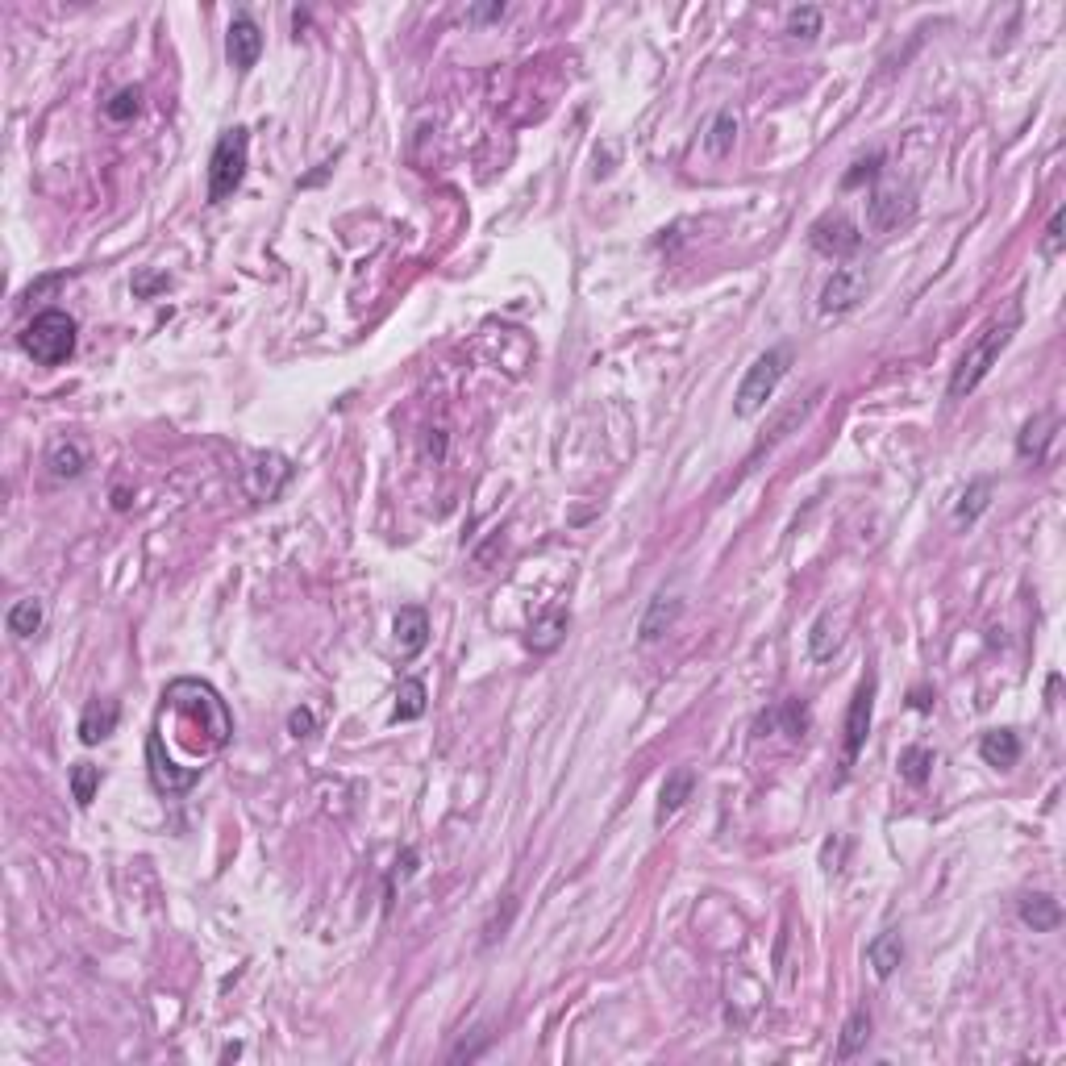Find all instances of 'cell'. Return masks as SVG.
<instances>
[{"label": "cell", "mask_w": 1066, "mask_h": 1066, "mask_svg": "<svg viewBox=\"0 0 1066 1066\" xmlns=\"http://www.w3.org/2000/svg\"><path fill=\"white\" fill-rule=\"evenodd\" d=\"M246 163H250V134L246 125H234V130H225L213 146V159H209V200L221 205L225 196H234L246 180Z\"/></svg>", "instance_id": "cell-4"}, {"label": "cell", "mask_w": 1066, "mask_h": 1066, "mask_svg": "<svg viewBox=\"0 0 1066 1066\" xmlns=\"http://www.w3.org/2000/svg\"><path fill=\"white\" fill-rule=\"evenodd\" d=\"M733 138H738V117H733V113L725 109V113H717L713 130H708V150H713V155H729Z\"/></svg>", "instance_id": "cell-28"}, {"label": "cell", "mask_w": 1066, "mask_h": 1066, "mask_svg": "<svg viewBox=\"0 0 1066 1066\" xmlns=\"http://www.w3.org/2000/svg\"><path fill=\"white\" fill-rule=\"evenodd\" d=\"M96 788H100V767H92V763H75V767H71V796H75V804L88 808L92 796H96Z\"/></svg>", "instance_id": "cell-26"}, {"label": "cell", "mask_w": 1066, "mask_h": 1066, "mask_svg": "<svg viewBox=\"0 0 1066 1066\" xmlns=\"http://www.w3.org/2000/svg\"><path fill=\"white\" fill-rule=\"evenodd\" d=\"M21 350L42 367H59L75 354V317L63 309L38 313L21 334Z\"/></svg>", "instance_id": "cell-3"}, {"label": "cell", "mask_w": 1066, "mask_h": 1066, "mask_svg": "<svg viewBox=\"0 0 1066 1066\" xmlns=\"http://www.w3.org/2000/svg\"><path fill=\"white\" fill-rule=\"evenodd\" d=\"M313 729H317V717L309 713V708H292V713H288V733H292V738H309Z\"/></svg>", "instance_id": "cell-32"}, {"label": "cell", "mask_w": 1066, "mask_h": 1066, "mask_svg": "<svg viewBox=\"0 0 1066 1066\" xmlns=\"http://www.w3.org/2000/svg\"><path fill=\"white\" fill-rule=\"evenodd\" d=\"M138 109H142V88H121V92H113V100H105L109 121H130V117H138Z\"/></svg>", "instance_id": "cell-27"}, {"label": "cell", "mask_w": 1066, "mask_h": 1066, "mask_svg": "<svg viewBox=\"0 0 1066 1066\" xmlns=\"http://www.w3.org/2000/svg\"><path fill=\"white\" fill-rule=\"evenodd\" d=\"M929 771H933V750H925V746H908V750L900 754V775L912 783V788H921V783L929 779Z\"/></svg>", "instance_id": "cell-25"}, {"label": "cell", "mask_w": 1066, "mask_h": 1066, "mask_svg": "<svg viewBox=\"0 0 1066 1066\" xmlns=\"http://www.w3.org/2000/svg\"><path fill=\"white\" fill-rule=\"evenodd\" d=\"M1054 417L1050 413H1042V417H1033L1025 429H1021V438H1017V454L1021 459H1033V463H1042V454H1046V446H1050V438H1054Z\"/></svg>", "instance_id": "cell-18"}, {"label": "cell", "mask_w": 1066, "mask_h": 1066, "mask_svg": "<svg viewBox=\"0 0 1066 1066\" xmlns=\"http://www.w3.org/2000/svg\"><path fill=\"white\" fill-rule=\"evenodd\" d=\"M225 55H230V63L238 71H250V67L259 63V55H263V30L255 25V17L238 13L230 21V34H225Z\"/></svg>", "instance_id": "cell-10"}, {"label": "cell", "mask_w": 1066, "mask_h": 1066, "mask_svg": "<svg viewBox=\"0 0 1066 1066\" xmlns=\"http://www.w3.org/2000/svg\"><path fill=\"white\" fill-rule=\"evenodd\" d=\"M808 242H812V250H821V255H829V259H850L854 250L862 246V234H858V225L846 213H825V217L812 221Z\"/></svg>", "instance_id": "cell-6"}, {"label": "cell", "mask_w": 1066, "mask_h": 1066, "mask_svg": "<svg viewBox=\"0 0 1066 1066\" xmlns=\"http://www.w3.org/2000/svg\"><path fill=\"white\" fill-rule=\"evenodd\" d=\"M421 713H425V683L421 679H404L400 692H396L392 721H417Z\"/></svg>", "instance_id": "cell-24"}, {"label": "cell", "mask_w": 1066, "mask_h": 1066, "mask_svg": "<svg viewBox=\"0 0 1066 1066\" xmlns=\"http://www.w3.org/2000/svg\"><path fill=\"white\" fill-rule=\"evenodd\" d=\"M879 167H883V155H879V150H875V155L858 159V163H854V171H846V175H842V188H858V184L875 180V175H879Z\"/></svg>", "instance_id": "cell-30"}, {"label": "cell", "mask_w": 1066, "mask_h": 1066, "mask_svg": "<svg viewBox=\"0 0 1066 1066\" xmlns=\"http://www.w3.org/2000/svg\"><path fill=\"white\" fill-rule=\"evenodd\" d=\"M912 213H917V200H912L908 188H875L867 196V225L875 234L900 230V225L912 221Z\"/></svg>", "instance_id": "cell-7"}, {"label": "cell", "mask_w": 1066, "mask_h": 1066, "mask_svg": "<svg viewBox=\"0 0 1066 1066\" xmlns=\"http://www.w3.org/2000/svg\"><path fill=\"white\" fill-rule=\"evenodd\" d=\"M867 958H871V967H875V975H879V979H892V975H896V967L904 962V937H900V929H887V933H879L875 942L867 946Z\"/></svg>", "instance_id": "cell-15"}, {"label": "cell", "mask_w": 1066, "mask_h": 1066, "mask_svg": "<svg viewBox=\"0 0 1066 1066\" xmlns=\"http://www.w3.org/2000/svg\"><path fill=\"white\" fill-rule=\"evenodd\" d=\"M413 871H417V850H404V858H396V875L409 879Z\"/></svg>", "instance_id": "cell-36"}, {"label": "cell", "mask_w": 1066, "mask_h": 1066, "mask_svg": "<svg viewBox=\"0 0 1066 1066\" xmlns=\"http://www.w3.org/2000/svg\"><path fill=\"white\" fill-rule=\"evenodd\" d=\"M1062 221H1066V213L1058 209L1050 217V225H1046V238H1042V255L1046 259H1058V250H1062Z\"/></svg>", "instance_id": "cell-31"}, {"label": "cell", "mask_w": 1066, "mask_h": 1066, "mask_svg": "<svg viewBox=\"0 0 1066 1066\" xmlns=\"http://www.w3.org/2000/svg\"><path fill=\"white\" fill-rule=\"evenodd\" d=\"M1017 325H1021V309H1017V304H1012V309H1008L1004 317L987 321V325L979 329V338L967 346V354H962V359H958V367H954V375H950V400L971 396V392L983 384V379H987V371L996 367L1000 350L1012 342V334H1017Z\"/></svg>", "instance_id": "cell-2"}, {"label": "cell", "mask_w": 1066, "mask_h": 1066, "mask_svg": "<svg viewBox=\"0 0 1066 1066\" xmlns=\"http://www.w3.org/2000/svg\"><path fill=\"white\" fill-rule=\"evenodd\" d=\"M867 1042H871V1012L858 1008V1012H850V1021L842 1029V1042H837V1062H846L858 1050H867Z\"/></svg>", "instance_id": "cell-21"}, {"label": "cell", "mask_w": 1066, "mask_h": 1066, "mask_svg": "<svg viewBox=\"0 0 1066 1066\" xmlns=\"http://www.w3.org/2000/svg\"><path fill=\"white\" fill-rule=\"evenodd\" d=\"M987 504H992V479H971L967 492H962V500H958V509H954V521L958 525H975L987 513Z\"/></svg>", "instance_id": "cell-19"}, {"label": "cell", "mask_w": 1066, "mask_h": 1066, "mask_svg": "<svg viewBox=\"0 0 1066 1066\" xmlns=\"http://www.w3.org/2000/svg\"><path fill=\"white\" fill-rule=\"evenodd\" d=\"M829 621H833V617L825 613L817 625H812V638H808V646H812V658H829V654H833V646H829V638H825V633H829Z\"/></svg>", "instance_id": "cell-33"}, {"label": "cell", "mask_w": 1066, "mask_h": 1066, "mask_svg": "<svg viewBox=\"0 0 1066 1066\" xmlns=\"http://www.w3.org/2000/svg\"><path fill=\"white\" fill-rule=\"evenodd\" d=\"M425 454L434 463H442L446 459V429H429V438H425Z\"/></svg>", "instance_id": "cell-34"}, {"label": "cell", "mask_w": 1066, "mask_h": 1066, "mask_svg": "<svg viewBox=\"0 0 1066 1066\" xmlns=\"http://www.w3.org/2000/svg\"><path fill=\"white\" fill-rule=\"evenodd\" d=\"M42 621H46V608H42V600H17L13 608H9V617H5V625H9V633L13 638H34V633L42 629Z\"/></svg>", "instance_id": "cell-22"}, {"label": "cell", "mask_w": 1066, "mask_h": 1066, "mask_svg": "<svg viewBox=\"0 0 1066 1066\" xmlns=\"http://www.w3.org/2000/svg\"><path fill=\"white\" fill-rule=\"evenodd\" d=\"M788 34L792 38H817L821 34V9H812V5H800L788 13Z\"/></svg>", "instance_id": "cell-29"}, {"label": "cell", "mask_w": 1066, "mask_h": 1066, "mask_svg": "<svg viewBox=\"0 0 1066 1066\" xmlns=\"http://www.w3.org/2000/svg\"><path fill=\"white\" fill-rule=\"evenodd\" d=\"M396 642H400V654L404 658H417L429 642V617H425V608L417 604H404L400 613H396Z\"/></svg>", "instance_id": "cell-11"}, {"label": "cell", "mask_w": 1066, "mask_h": 1066, "mask_svg": "<svg viewBox=\"0 0 1066 1066\" xmlns=\"http://www.w3.org/2000/svg\"><path fill=\"white\" fill-rule=\"evenodd\" d=\"M867 296V271L862 267H837L821 288V313H850Z\"/></svg>", "instance_id": "cell-9"}, {"label": "cell", "mask_w": 1066, "mask_h": 1066, "mask_svg": "<svg viewBox=\"0 0 1066 1066\" xmlns=\"http://www.w3.org/2000/svg\"><path fill=\"white\" fill-rule=\"evenodd\" d=\"M46 467H50V475L55 479H75L84 471V450H80V442H55L50 446V454H46Z\"/></svg>", "instance_id": "cell-23"}, {"label": "cell", "mask_w": 1066, "mask_h": 1066, "mask_svg": "<svg viewBox=\"0 0 1066 1066\" xmlns=\"http://www.w3.org/2000/svg\"><path fill=\"white\" fill-rule=\"evenodd\" d=\"M692 788H696V775L683 767V771H675V775H667V783H663V800H658V812H654V821L658 825H667L675 812L688 804V796H692Z\"/></svg>", "instance_id": "cell-16"}, {"label": "cell", "mask_w": 1066, "mask_h": 1066, "mask_svg": "<svg viewBox=\"0 0 1066 1066\" xmlns=\"http://www.w3.org/2000/svg\"><path fill=\"white\" fill-rule=\"evenodd\" d=\"M979 754H983V763L987 767H1017V758H1021V738L1012 729H992V733H983V742H979Z\"/></svg>", "instance_id": "cell-14"}, {"label": "cell", "mask_w": 1066, "mask_h": 1066, "mask_svg": "<svg viewBox=\"0 0 1066 1066\" xmlns=\"http://www.w3.org/2000/svg\"><path fill=\"white\" fill-rule=\"evenodd\" d=\"M679 613H683V600L679 596H654L650 608H646V617H642V625H638V638L642 642H658L675 625Z\"/></svg>", "instance_id": "cell-13"}, {"label": "cell", "mask_w": 1066, "mask_h": 1066, "mask_svg": "<svg viewBox=\"0 0 1066 1066\" xmlns=\"http://www.w3.org/2000/svg\"><path fill=\"white\" fill-rule=\"evenodd\" d=\"M871 713H875V675H867L858 683V692L850 700V713H846V738H842V750H846V767L858 758V750L867 746V733H871Z\"/></svg>", "instance_id": "cell-8"}, {"label": "cell", "mask_w": 1066, "mask_h": 1066, "mask_svg": "<svg viewBox=\"0 0 1066 1066\" xmlns=\"http://www.w3.org/2000/svg\"><path fill=\"white\" fill-rule=\"evenodd\" d=\"M567 625H571V617L563 613V608H550V613L538 621L529 629V646L538 650V654H550L558 642H563V633H567Z\"/></svg>", "instance_id": "cell-20"}, {"label": "cell", "mask_w": 1066, "mask_h": 1066, "mask_svg": "<svg viewBox=\"0 0 1066 1066\" xmlns=\"http://www.w3.org/2000/svg\"><path fill=\"white\" fill-rule=\"evenodd\" d=\"M117 721H121L117 700H92V704L84 708V717H80V742H84V746L105 742L109 733L117 729Z\"/></svg>", "instance_id": "cell-12"}, {"label": "cell", "mask_w": 1066, "mask_h": 1066, "mask_svg": "<svg viewBox=\"0 0 1066 1066\" xmlns=\"http://www.w3.org/2000/svg\"><path fill=\"white\" fill-rule=\"evenodd\" d=\"M788 367H792V350L788 346H775L767 354H758V359L750 363V371H746V379H742V388H738V400H733L738 417L763 413V404L775 396L779 379L788 375Z\"/></svg>", "instance_id": "cell-5"}, {"label": "cell", "mask_w": 1066, "mask_h": 1066, "mask_svg": "<svg viewBox=\"0 0 1066 1066\" xmlns=\"http://www.w3.org/2000/svg\"><path fill=\"white\" fill-rule=\"evenodd\" d=\"M230 738H234V721H230L225 700L205 679H175L163 692L159 721H155V733H150V746H146V763H150L155 788L171 792V796L188 792L196 779L180 771L175 754L188 750V763L196 771H205V763L213 754H221Z\"/></svg>", "instance_id": "cell-1"}, {"label": "cell", "mask_w": 1066, "mask_h": 1066, "mask_svg": "<svg viewBox=\"0 0 1066 1066\" xmlns=\"http://www.w3.org/2000/svg\"><path fill=\"white\" fill-rule=\"evenodd\" d=\"M1021 921L1033 929V933H1050V929H1058L1062 925V908H1058V900L1054 896H1046V892H1033V896H1025L1021 900Z\"/></svg>", "instance_id": "cell-17"}, {"label": "cell", "mask_w": 1066, "mask_h": 1066, "mask_svg": "<svg viewBox=\"0 0 1066 1066\" xmlns=\"http://www.w3.org/2000/svg\"><path fill=\"white\" fill-rule=\"evenodd\" d=\"M471 17L475 21H500L504 17V5H500V0H496V5H479V9H471Z\"/></svg>", "instance_id": "cell-35"}]
</instances>
